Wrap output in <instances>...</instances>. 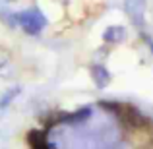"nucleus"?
Masks as SVG:
<instances>
[{
  "label": "nucleus",
  "mask_w": 153,
  "mask_h": 149,
  "mask_svg": "<svg viewBox=\"0 0 153 149\" xmlns=\"http://www.w3.org/2000/svg\"><path fill=\"white\" fill-rule=\"evenodd\" d=\"M146 4H147V0H124L122 10L136 29H143L146 27Z\"/></svg>",
  "instance_id": "nucleus-2"
},
{
  "label": "nucleus",
  "mask_w": 153,
  "mask_h": 149,
  "mask_svg": "<svg viewBox=\"0 0 153 149\" xmlns=\"http://www.w3.org/2000/svg\"><path fill=\"white\" fill-rule=\"evenodd\" d=\"M89 76H91V82L95 83L97 89H105V87L111 83V72H108L107 66H103V64H91Z\"/></svg>",
  "instance_id": "nucleus-3"
},
{
  "label": "nucleus",
  "mask_w": 153,
  "mask_h": 149,
  "mask_svg": "<svg viewBox=\"0 0 153 149\" xmlns=\"http://www.w3.org/2000/svg\"><path fill=\"white\" fill-rule=\"evenodd\" d=\"M91 118H93V108L91 107H82L76 112L66 114V118H62L60 122H66L68 126H83V124H87Z\"/></svg>",
  "instance_id": "nucleus-4"
},
{
  "label": "nucleus",
  "mask_w": 153,
  "mask_h": 149,
  "mask_svg": "<svg viewBox=\"0 0 153 149\" xmlns=\"http://www.w3.org/2000/svg\"><path fill=\"white\" fill-rule=\"evenodd\" d=\"M0 21H2L8 29H16V27H18V18H16V14L12 10H8V8H0Z\"/></svg>",
  "instance_id": "nucleus-7"
},
{
  "label": "nucleus",
  "mask_w": 153,
  "mask_h": 149,
  "mask_svg": "<svg viewBox=\"0 0 153 149\" xmlns=\"http://www.w3.org/2000/svg\"><path fill=\"white\" fill-rule=\"evenodd\" d=\"M103 43L105 45H118L126 39V27L124 25H108L103 31Z\"/></svg>",
  "instance_id": "nucleus-5"
},
{
  "label": "nucleus",
  "mask_w": 153,
  "mask_h": 149,
  "mask_svg": "<svg viewBox=\"0 0 153 149\" xmlns=\"http://www.w3.org/2000/svg\"><path fill=\"white\" fill-rule=\"evenodd\" d=\"M22 93V87L16 85V87H10L8 91H4L2 95H0V110H4V108H8L12 103H14V99L18 97V95Z\"/></svg>",
  "instance_id": "nucleus-6"
},
{
  "label": "nucleus",
  "mask_w": 153,
  "mask_h": 149,
  "mask_svg": "<svg viewBox=\"0 0 153 149\" xmlns=\"http://www.w3.org/2000/svg\"><path fill=\"white\" fill-rule=\"evenodd\" d=\"M16 18H18V27H22L27 35H39L49 23L39 8H27V10L16 12Z\"/></svg>",
  "instance_id": "nucleus-1"
},
{
  "label": "nucleus",
  "mask_w": 153,
  "mask_h": 149,
  "mask_svg": "<svg viewBox=\"0 0 153 149\" xmlns=\"http://www.w3.org/2000/svg\"><path fill=\"white\" fill-rule=\"evenodd\" d=\"M146 43H147V47H149V50H151V54H153V39L146 37Z\"/></svg>",
  "instance_id": "nucleus-8"
}]
</instances>
